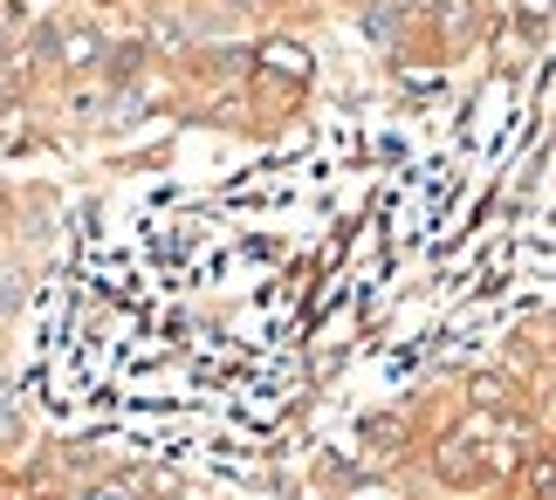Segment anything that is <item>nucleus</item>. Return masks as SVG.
<instances>
[{"mask_svg": "<svg viewBox=\"0 0 556 500\" xmlns=\"http://www.w3.org/2000/svg\"><path fill=\"white\" fill-rule=\"evenodd\" d=\"M90 500H124V493H90Z\"/></svg>", "mask_w": 556, "mask_h": 500, "instance_id": "obj_1", "label": "nucleus"}]
</instances>
